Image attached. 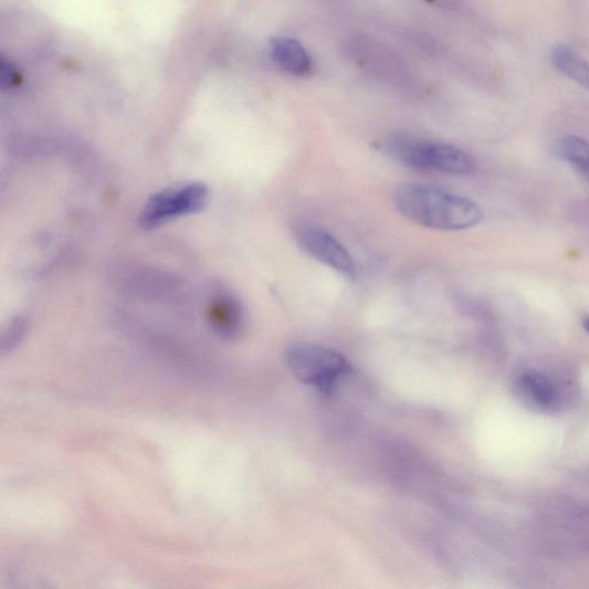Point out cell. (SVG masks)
<instances>
[{
	"instance_id": "cell-6",
	"label": "cell",
	"mask_w": 589,
	"mask_h": 589,
	"mask_svg": "<svg viewBox=\"0 0 589 589\" xmlns=\"http://www.w3.org/2000/svg\"><path fill=\"white\" fill-rule=\"evenodd\" d=\"M271 55L273 62L287 73L303 76L313 71L311 54L302 44L293 39L280 38L271 43Z\"/></svg>"
},
{
	"instance_id": "cell-7",
	"label": "cell",
	"mask_w": 589,
	"mask_h": 589,
	"mask_svg": "<svg viewBox=\"0 0 589 589\" xmlns=\"http://www.w3.org/2000/svg\"><path fill=\"white\" fill-rule=\"evenodd\" d=\"M520 397L540 410H554L559 403V395L553 382L539 372H525L517 381Z\"/></svg>"
},
{
	"instance_id": "cell-4",
	"label": "cell",
	"mask_w": 589,
	"mask_h": 589,
	"mask_svg": "<svg viewBox=\"0 0 589 589\" xmlns=\"http://www.w3.org/2000/svg\"><path fill=\"white\" fill-rule=\"evenodd\" d=\"M208 199V188L202 183L164 190L148 202L139 224L151 230L172 219L198 213L207 206Z\"/></svg>"
},
{
	"instance_id": "cell-8",
	"label": "cell",
	"mask_w": 589,
	"mask_h": 589,
	"mask_svg": "<svg viewBox=\"0 0 589 589\" xmlns=\"http://www.w3.org/2000/svg\"><path fill=\"white\" fill-rule=\"evenodd\" d=\"M550 60L553 66L559 72L580 84L589 92V63L566 44L555 45Z\"/></svg>"
},
{
	"instance_id": "cell-10",
	"label": "cell",
	"mask_w": 589,
	"mask_h": 589,
	"mask_svg": "<svg viewBox=\"0 0 589 589\" xmlns=\"http://www.w3.org/2000/svg\"><path fill=\"white\" fill-rule=\"evenodd\" d=\"M218 328L224 334H235L242 326V312L239 304L230 298L223 299L217 304V314L214 316Z\"/></svg>"
},
{
	"instance_id": "cell-1",
	"label": "cell",
	"mask_w": 589,
	"mask_h": 589,
	"mask_svg": "<svg viewBox=\"0 0 589 589\" xmlns=\"http://www.w3.org/2000/svg\"><path fill=\"white\" fill-rule=\"evenodd\" d=\"M395 203L406 219L434 231H465L484 217L481 207L463 196L422 183L399 185Z\"/></svg>"
},
{
	"instance_id": "cell-2",
	"label": "cell",
	"mask_w": 589,
	"mask_h": 589,
	"mask_svg": "<svg viewBox=\"0 0 589 589\" xmlns=\"http://www.w3.org/2000/svg\"><path fill=\"white\" fill-rule=\"evenodd\" d=\"M385 154L417 170L465 176L475 170V160L452 145L431 143L411 136H390L382 143Z\"/></svg>"
},
{
	"instance_id": "cell-3",
	"label": "cell",
	"mask_w": 589,
	"mask_h": 589,
	"mask_svg": "<svg viewBox=\"0 0 589 589\" xmlns=\"http://www.w3.org/2000/svg\"><path fill=\"white\" fill-rule=\"evenodd\" d=\"M287 362L296 379L325 392H329L351 370L344 355L313 344L292 346L287 351Z\"/></svg>"
},
{
	"instance_id": "cell-11",
	"label": "cell",
	"mask_w": 589,
	"mask_h": 589,
	"mask_svg": "<svg viewBox=\"0 0 589 589\" xmlns=\"http://www.w3.org/2000/svg\"><path fill=\"white\" fill-rule=\"evenodd\" d=\"M19 73L15 67L10 62L2 59V62H0V80H2L3 86H15V84L19 83Z\"/></svg>"
},
{
	"instance_id": "cell-9",
	"label": "cell",
	"mask_w": 589,
	"mask_h": 589,
	"mask_svg": "<svg viewBox=\"0 0 589 589\" xmlns=\"http://www.w3.org/2000/svg\"><path fill=\"white\" fill-rule=\"evenodd\" d=\"M556 155L589 173V144L578 136L559 138L555 145Z\"/></svg>"
},
{
	"instance_id": "cell-12",
	"label": "cell",
	"mask_w": 589,
	"mask_h": 589,
	"mask_svg": "<svg viewBox=\"0 0 589 589\" xmlns=\"http://www.w3.org/2000/svg\"><path fill=\"white\" fill-rule=\"evenodd\" d=\"M583 328L587 333H589V317L585 319L583 322Z\"/></svg>"
},
{
	"instance_id": "cell-5",
	"label": "cell",
	"mask_w": 589,
	"mask_h": 589,
	"mask_svg": "<svg viewBox=\"0 0 589 589\" xmlns=\"http://www.w3.org/2000/svg\"><path fill=\"white\" fill-rule=\"evenodd\" d=\"M295 238L306 254L316 261L346 276L355 275L356 266L349 251L323 228L312 223L299 224Z\"/></svg>"
}]
</instances>
